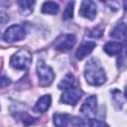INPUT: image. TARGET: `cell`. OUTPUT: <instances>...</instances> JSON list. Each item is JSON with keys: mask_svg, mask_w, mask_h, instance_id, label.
I'll return each instance as SVG.
<instances>
[{"mask_svg": "<svg viewBox=\"0 0 127 127\" xmlns=\"http://www.w3.org/2000/svg\"><path fill=\"white\" fill-rule=\"evenodd\" d=\"M84 76L86 81L91 85H101L106 81V74L100 63L92 58L85 64Z\"/></svg>", "mask_w": 127, "mask_h": 127, "instance_id": "1", "label": "cell"}, {"mask_svg": "<svg viewBox=\"0 0 127 127\" xmlns=\"http://www.w3.org/2000/svg\"><path fill=\"white\" fill-rule=\"evenodd\" d=\"M122 51H123V53L120 58H121V60H124L127 57V38L124 41V45H122Z\"/></svg>", "mask_w": 127, "mask_h": 127, "instance_id": "20", "label": "cell"}, {"mask_svg": "<svg viewBox=\"0 0 127 127\" xmlns=\"http://www.w3.org/2000/svg\"><path fill=\"white\" fill-rule=\"evenodd\" d=\"M125 96H126V98H127V86H126V88H125Z\"/></svg>", "mask_w": 127, "mask_h": 127, "instance_id": "24", "label": "cell"}, {"mask_svg": "<svg viewBox=\"0 0 127 127\" xmlns=\"http://www.w3.org/2000/svg\"><path fill=\"white\" fill-rule=\"evenodd\" d=\"M124 9L127 10V2H124Z\"/></svg>", "mask_w": 127, "mask_h": 127, "instance_id": "23", "label": "cell"}, {"mask_svg": "<svg viewBox=\"0 0 127 127\" xmlns=\"http://www.w3.org/2000/svg\"><path fill=\"white\" fill-rule=\"evenodd\" d=\"M102 34H103V29L101 27H99V26L93 28L89 33L90 37H92V38H99V37L102 36Z\"/></svg>", "mask_w": 127, "mask_h": 127, "instance_id": "19", "label": "cell"}, {"mask_svg": "<svg viewBox=\"0 0 127 127\" xmlns=\"http://www.w3.org/2000/svg\"><path fill=\"white\" fill-rule=\"evenodd\" d=\"M32 62V56L27 50H19L10 59V64L15 69H26Z\"/></svg>", "mask_w": 127, "mask_h": 127, "instance_id": "2", "label": "cell"}, {"mask_svg": "<svg viewBox=\"0 0 127 127\" xmlns=\"http://www.w3.org/2000/svg\"><path fill=\"white\" fill-rule=\"evenodd\" d=\"M71 117L66 113H55L54 114V124L56 127H66Z\"/></svg>", "mask_w": 127, "mask_h": 127, "instance_id": "13", "label": "cell"}, {"mask_svg": "<svg viewBox=\"0 0 127 127\" xmlns=\"http://www.w3.org/2000/svg\"><path fill=\"white\" fill-rule=\"evenodd\" d=\"M2 38L7 43L21 41L25 38V29L21 25H12L4 32Z\"/></svg>", "mask_w": 127, "mask_h": 127, "instance_id": "4", "label": "cell"}, {"mask_svg": "<svg viewBox=\"0 0 127 127\" xmlns=\"http://www.w3.org/2000/svg\"><path fill=\"white\" fill-rule=\"evenodd\" d=\"M96 127H109L107 124L103 123V122H98L97 121V124H96Z\"/></svg>", "mask_w": 127, "mask_h": 127, "instance_id": "22", "label": "cell"}, {"mask_svg": "<svg viewBox=\"0 0 127 127\" xmlns=\"http://www.w3.org/2000/svg\"><path fill=\"white\" fill-rule=\"evenodd\" d=\"M96 106H97V99L96 96L91 95L89 97H87L84 102L82 103L81 107H80V112L86 116L92 115L96 112Z\"/></svg>", "mask_w": 127, "mask_h": 127, "instance_id": "8", "label": "cell"}, {"mask_svg": "<svg viewBox=\"0 0 127 127\" xmlns=\"http://www.w3.org/2000/svg\"><path fill=\"white\" fill-rule=\"evenodd\" d=\"M79 15L89 20H93L96 16L95 3L92 1H82L79 8Z\"/></svg>", "mask_w": 127, "mask_h": 127, "instance_id": "7", "label": "cell"}, {"mask_svg": "<svg viewBox=\"0 0 127 127\" xmlns=\"http://www.w3.org/2000/svg\"><path fill=\"white\" fill-rule=\"evenodd\" d=\"M75 84H76V81H75V78H74L73 74L67 73L61 80V82L59 83V88L66 90V89H69V88H72V87H76Z\"/></svg>", "mask_w": 127, "mask_h": 127, "instance_id": "14", "label": "cell"}, {"mask_svg": "<svg viewBox=\"0 0 127 127\" xmlns=\"http://www.w3.org/2000/svg\"><path fill=\"white\" fill-rule=\"evenodd\" d=\"M112 96H113V100H114L115 105L117 106L118 109H120L124 104V98H123L121 92L119 90L115 89V90L112 91Z\"/></svg>", "mask_w": 127, "mask_h": 127, "instance_id": "17", "label": "cell"}, {"mask_svg": "<svg viewBox=\"0 0 127 127\" xmlns=\"http://www.w3.org/2000/svg\"><path fill=\"white\" fill-rule=\"evenodd\" d=\"M9 83H10L9 78H7V77H5V76L3 75L2 78H1V87L3 88V87H5L7 84H9Z\"/></svg>", "mask_w": 127, "mask_h": 127, "instance_id": "21", "label": "cell"}, {"mask_svg": "<svg viewBox=\"0 0 127 127\" xmlns=\"http://www.w3.org/2000/svg\"><path fill=\"white\" fill-rule=\"evenodd\" d=\"M82 95V91L77 87H72L69 89H66L61 96V101H63L65 104L75 105L77 101L80 99Z\"/></svg>", "mask_w": 127, "mask_h": 127, "instance_id": "6", "label": "cell"}, {"mask_svg": "<svg viewBox=\"0 0 127 127\" xmlns=\"http://www.w3.org/2000/svg\"><path fill=\"white\" fill-rule=\"evenodd\" d=\"M59 9H60L59 4L53 1L44 2L42 5V12L45 14H52V15L57 14L59 12Z\"/></svg>", "mask_w": 127, "mask_h": 127, "instance_id": "16", "label": "cell"}, {"mask_svg": "<svg viewBox=\"0 0 127 127\" xmlns=\"http://www.w3.org/2000/svg\"><path fill=\"white\" fill-rule=\"evenodd\" d=\"M76 39L74 35L72 34H64L60 36L56 42H55V48L62 52H66L72 49V47L75 45Z\"/></svg>", "mask_w": 127, "mask_h": 127, "instance_id": "5", "label": "cell"}, {"mask_svg": "<svg viewBox=\"0 0 127 127\" xmlns=\"http://www.w3.org/2000/svg\"><path fill=\"white\" fill-rule=\"evenodd\" d=\"M110 37L114 39H126L127 37V26L124 23L117 24L110 33Z\"/></svg>", "mask_w": 127, "mask_h": 127, "instance_id": "11", "label": "cell"}, {"mask_svg": "<svg viewBox=\"0 0 127 127\" xmlns=\"http://www.w3.org/2000/svg\"><path fill=\"white\" fill-rule=\"evenodd\" d=\"M19 5V11L22 15L24 16H28L33 12V7L35 5V1H26V0H22L18 2Z\"/></svg>", "mask_w": 127, "mask_h": 127, "instance_id": "15", "label": "cell"}, {"mask_svg": "<svg viewBox=\"0 0 127 127\" xmlns=\"http://www.w3.org/2000/svg\"><path fill=\"white\" fill-rule=\"evenodd\" d=\"M94 48H95V43L94 42H84V43H82L75 52L76 59H78V60L84 59L86 56H88L93 51Z\"/></svg>", "mask_w": 127, "mask_h": 127, "instance_id": "10", "label": "cell"}, {"mask_svg": "<svg viewBox=\"0 0 127 127\" xmlns=\"http://www.w3.org/2000/svg\"><path fill=\"white\" fill-rule=\"evenodd\" d=\"M104 52L109 56H115L122 52V44L118 42H108L103 47Z\"/></svg>", "mask_w": 127, "mask_h": 127, "instance_id": "12", "label": "cell"}, {"mask_svg": "<svg viewBox=\"0 0 127 127\" xmlns=\"http://www.w3.org/2000/svg\"><path fill=\"white\" fill-rule=\"evenodd\" d=\"M37 74L39 77V84L43 87L49 86L55 78V72L51 66L47 65L44 62H39L37 64Z\"/></svg>", "mask_w": 127, "mask_h": 127, "instance_id": "3", "label": "cell"}, {"mask_svg": "<svg viewBox=\"0 0 127 127\" xmlns=\"http://www.w3.org/2000/svg\"><path fill=\"white\" fill-rule=\"evenodd\" d=\"M51 103H52V97L50 94H45L43 96H41L37 103L35 104V107H34V111L35 112H39V113H44L46 112L50 106H51Z\"/></svg>", "mask_w": 127, "mask_h": 127, "instance_id": "9", "label": "cell"}, {"mask_svg": "<svg viewBox=\"0 0 127 127\" xmlns=\"http://www.w3.org/2000/svg\"><path fill=\"white\" fill-rule=\"evenodd\" d=\"M73 2H69L65 9H64V12L63 14V19L64 20H68V19H71L72 18V15H73Z\"/></svg>", "mask_w": 127, "mask_h": 127, "instance_id": "18", "label": "cell"}]
</instances>
